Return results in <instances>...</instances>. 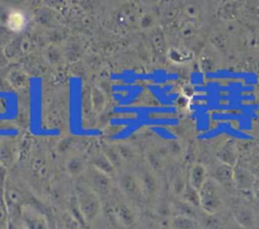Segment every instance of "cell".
Masks as SVG:
<instances>
[{
	"mask_svg": "<svg viewBox=\"0 0 259 229\" xmlns=\"http://www.w3.org/2000/svg\"><path fill=\"white\" fill-rule=\"evenodd\" d=\"M170 209L173 213L172 216H185V217H190V218H193L196 220L199 215L198 210H200V209L193 207L192 205L188 204L187 202L183 201L180 198H178L172 202Z\"/></svg>",
	"mask_w": 259,
	"mask_h": 229,
	"instance_id": "obj_12",
	"label": "cell"
},
{
	"mask_svg": "<svg viewBox=\"0 0 259 229\" xmlns=\"http://www.w3.org/2000/svg\"><path fill=\"white\" fill-rule=\"evenodd\" d=\"M233 181L234 188L241 192H251L253 190L254 184L256 182V178L251 170L248 168L237 164L234 167L233 171Z\"/></svg>",
	"mask_w": 259,
	"mask_h": 229,
	"instance_id": "obj_5",
	"label": "cell"
},
{
	"mask_svg": "<svg viewBox=\"0 0 259 229\" xmlns=\"http://www.w3.org/2000/svg\"><path fill=\"white\" fill-rule=\"evenodd\" d=\"M8 229H23V227L20 224H18V223L12 222V223H9Z\"/></svg>",
	"mask_w": 259,
	"mask_h": 229,
	"instance_id": "obj_22",
	"label": "cell"
},
{
	"mask_svg": "<svg viewBox=\"0 0 259 229\" xmlns=\"http://www.w3.org/2000/svg\"><path fill=\"white\" fill-rule=\"evenodd\" d=\"M232 215L236 223L244 229H254L257 219L252 208L245 204H236L232 208Z\"/></svg>",
	"mask_w": 259,
	"mask_h": 229,
	"instance_id": "obj_4",
	"label": "cell"
},
{
	"mask_svg": "<svg viewBox=\"0 0 259 229\" xmlns=\"http://www.w3.org/2000/svg\"><path fill=\"white\" fill-rule=\"evenodd\" d=\"M187 179L188 184L197 191H199L206 182V180L208 179V173L206 167L200 162L192 163L188 170Z\"/></svg>",
	"mask_w": 259,
	"mask_h": 229,
	"instance_id": "obj_10",
	"label": "cell"
},
{
	"mask_svg": "<svg viewBox=\"0 0 259 229\" xmlns=\"http://www.w3.org/2000/svg\"><path fill=\"white\" fill-rule=\"evenodd\" d=\"M252 194H253L254 198L259 202V180H257V179H256V182L254 184Z\"/></svg>",
	"mask_w": 259,
	"mask_h": 229,
	"instance_id": "obj_21",
	"label": "cell"
},
{
	"mask_svg": "<svg viewBox=\"0 0 259 229\" xmlns=\"http://www.w3.org/2000/svg\"><path fill=\"white\" fill-rule=\"evenodd\" d=\"M183 201L187 202L188 204L192 205L193 207L200 209V197H199V191L191 187L189 184H187L185 190L183 191L182 195L179 197Z\"/></svg>",
	"mask_w": 259,
	"mask_h": 229,
	"instance_id": "obj_16",
	"label": "cell"
},
{
	"mask_svg": "<svg viewBox=\"0 0 259 229\" xmlns=\"http://www.w3.org/2000/svg\"><path fill=\"white\" fill-rule=\"evenodd\" d=\"M217 159L219 162L235 167L238 164L239 151L236 143L233 140L225 141L217 151Z\"/></svg>",
	"mask_w": 259,
	"mask_h": 229,
	"instance_id": "obj_6",
	"label": "cell"
},
{
	"mask_svg": "<svg viewBox=\"0 0 259 229\" xmlns=\"http://www.w3.org/2000/svg\"><path fill=\"white\" fill-rule=\"evenodd\" d=\"M200 67L205 72H211L217 67V61L213 53L209 54L208 52H203L200 59Z\"/></svg>",
	"mask_w": 259,
	"mask_h": 229,
	"instance_id": "obj_18",
	"label": "cell"
},
{
	"mask_svg": "<svg viewBox=\"0 0 259 229\" xmlns=\"http://www.w3.org/2000/svg\"><path fill=\"white\" fill-rule=\"evenodd\" d=\"M233 171L234 167H231L227 164H224L222 162H219L213 165L211 169L209 178L214 180L221 187H234V181H233Z\"/></svg>",
	"mask_w": 259,
	"mask_h": 229,
	"instance_id": "obj_7",
	"label": "cell"
},
{
	"mask_svg": "<svg viewBox=\"0 0 259 229\" xmlns=\"http://www.w3.org/2000/svg\"><path fill=\"white\" fill-rule=\"evenodd\" d=\"M184 12L190 18H196L200 14V8L195 3H188L184 6Z\"/></svg>",
	"mask_w": 259,
	"mask_h": 229,
	"instance_id": "obj_20",
	"label": "cell"
},
{
	"mask_svg": "<svg viewBox=\"0 0 259 229\" xmlns=\"http://www.w3.org/2000/svg\"><path fill=\"white\" fill-rule=\"evenodd\" d=\"M254 229H259V223H258V224H257V225H256V227H255V228H254Z\"/></svg>",
	"mask_w": 259,
	"mask_h": 229,
	"instance_id": "obj_24",
	"label": "cell"
},
{
	"mask_svg": "<svg viewBox=\"0 0 259 229\" xmlns=\"http://www.w3.org/2000/svg\"><path fill=\"white\" fill-rule=\"evenodd\" d=\"M119 187L124 195L130 198L138 199L140 196H143L138 178H135L131 175H124L120 178Z\"/></svg>",
	"mask_w": 259,
	"mask_h": 229,
	"instance_id": "obj_11",
	"label": "cell"
},
{
	"mask_svg": "<svg viewBox=\"0 0 259 229\" xmlns=\"http://www.w3.org/2000/svg\"><path fill=\"white\" fill-rule=\"evenodd\" d=\"M141 191L144 197L146 198H153L158 191V181L155 175L148 169H145L141 173L140 177L138 178Z\"/></svg>",
	"mask_w": 259,
	"mask_h": 229,
	"instance_id": "obj_9",
	"label": "cell"
},
{
	"mask_svg": "<svg viewBox=\"0 0 259 229\" xmlns=\"http://www.w3.org/2000/svg\"><path fill=\"white\" fill-rule=\"evenodd\" d=\"M20 225L23 229H49L46 216L31 205H24L20 212Z\"/></svg>",
	"mask_w": 259,
	"mask_h": 229,
	"instance_id": "obj_3",
	"label": "cell"
},
{
	"mask_svg": "<svg viewBox=\"0 0 259 229\" xmlns=\"http://www.w3.org/2000/svg\"><path fill=\"white\" fill-rule=\"evenodd\" d=\"M77 204L83 219L91 223L98 216L101 208L99 197L87 186L77 190Z\"/></svg>",
	"mask_w": 259,
	"mask_h": 229,
	"instance_id": "obj_2",
	"label": "cell"
},
{
	"mask_svg": "<svg viewBox=\"0 0 259 229\" xmlns=\"http://www.w3.org/2000/svg\"><path fill=\"white\" fill-rule=\"evenodd\" d=\"M188 184V179L185 178V176L181 173L175 175V177L173 178L172 181V185H171V189L172 192L174 193L175 196L180 197L183 193V191L185 190L186 186Z\"/></svg>",
	"mask_w": 259,
	"mask_h": 229,
	"instance_id": "obj_17",
	"label": "cell"
},
{
	"mask_svg": "<svg viewBox=\"0 0 259 229\" xmlns=\"http://www.w3.org/2000/svg\"><path fill=\"white\" fill-rule=\"evenodd\" d=\"M200 210L208 215H217L224 209L222 187L208 177L199 190Z\"/></svg>",
	"mask_w": 259,
	"mask_h": 229,
	"instance_id": "obj_1",
	"label": "cell"
},
{
	"mask_svg": "<svg viewBox=\"0 0 259 229\" xmlns=\"http://www.w3.org/2000/svg\"><path fill=\"white\" fill-rule=\"evenodd\" d=\"M113 212H114V216H115L116 221L121 226H123L125 228H128L135 223V220H136L135 213L128 206L123 205V204L116 205Z\"/></svg>",
	"mask_w": 259,
	"mask_h": 229,
	"instance_id": "obj_13",
	"label": "cell"
},
{
	"mask_svg": "<svg viewBox=\"0 0 259 229\" xmlns=\"http://www.w3.org/2000/svg\"><path fill=\"white\" fill-rule=\"evenodd\" d=\"M170 229H199L196 219L185 216H172L169 219Z\"/></svg>",
	"mask_w": 259,
	"mask_h": 229,
	"instance_id": "obj_14",
	"label": "cell"
},
{
	"mask_svg": "<svg viewBox=\"0 0 259 229\" xmlns=\"http://www.w3.org/2000/svg\"><path fill=\"white\" fill-rule=\"evenodd\" d=\"M256 45H257V47L259 48V35H258V37L256 38Z\"/></svg>",
	"mask_w": 259,
	"mask_h": 229,
	"instance_id": "obj_23",
	"label": "cell"
},
{
	"mask_svg": "<svg viewBox=\"0 0 259 229\" xmlns=\"http://www.w3.org/2000/svg\"><path fill=\"white\" fill-rule=\"evenodd\" d=\"M90 186H88L98 197L99 195H105L110 189V181L106 174L93 169L89 176Z\"/></svg>",
	"mask_w": 259,
	"mask_h": 229,
	"instance_id": "obj_8",
	"label": "cell"
},
{
	"mask_svg": "<svg viewBox=\"0 0 259 229\" xmlns=\"http://www.w3.org/2000/svg\"><path fill=\"white\" fill-rule=\"evenodd\" d=\"M8 23H9V25L12 29L19 30L22 27L23 23H24V19H23L21 14L13 13V14L10 15V17L8 19Z\"/></svg>",
	"mask_w": 259,
	"mask_h": 229,
	"instance_id": "obj_19",
	"label": "cell"
},
{
	"mask_svg": "<svg viewBox=\"0 0 259 229\" xmlns=\"http://www.w3.org/2000/svg\"><path fill=\"white\" fill-rule=\"evenodd\" d=\"M218 15L224 20H233L239 15V5L236 2H226L220 6Z\"/></svg>",
	"mask_w": 259,
	"mask_h": 229,
	"instance_id": "obj_15",
	"label": "cell"
}]
</instances>
